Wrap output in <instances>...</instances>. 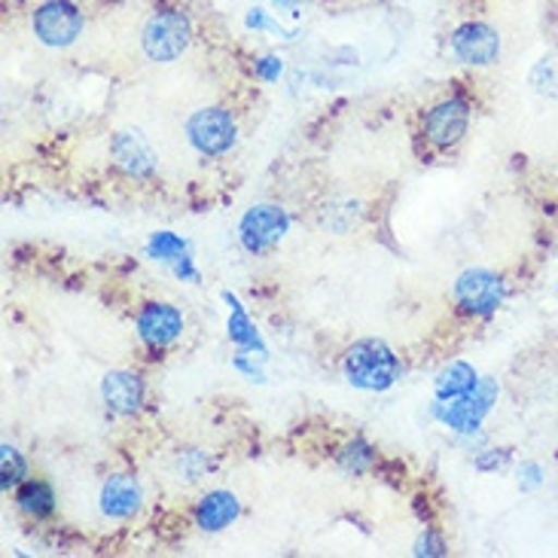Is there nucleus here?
Here are the masks:
<instances>
[{
	"instance_id": "f257e3e1",
	"label": "nucleus",
	"mask_w": 558,
	"mask_h": 558,
	"mask_svg": "<svg viewBox=\"0 0 558 558\" xmlns=\"http://www.w3.org/2000/svg\"><path fill=\"white\" fill-rule=\"evenodd\" d=\"M342 373H345V381L351 388L381 393L400 381L403 366H400V357L393 354V348L385 339H361L345 351Z\"/></svg>"
},
{
	"instance_id": "f03ea898",
	"label": "nucleus",
	"mask_w": 558,
	"mask_h": 558,
	"mask_svg": "<svg viewBox=\"0 0 558 558\" xmlns=\"http://www.w3.org/2000/svg\"><path fill=\"white\" fill-rule=\"evenodd\" d=\"M498 381L495 378H480V385L473 388L464 397H454V400H437L434 407H430V415L437 418L442 427H449L454 434H480V427H483L485 415L495 409L498 403Z\"/></svg>"
},
{
	"instance_id": "7ed1b4c3",
	"label": "nucleus",
	"mask_w": 558,
	"mask_h": 558,
	"mask_svg": "<svg viewBox=\"0 0 558 558\" xmlns=\"http://www.w3.org/2000/svg\"><path fill=\"white\" fill-rule=\"evenodd\" d=\"M190 40H193V25H190V15L181 13V10L153 13L141 31L144 56L156 64H171V61L181 59Z\"/></svg>"
},
{
	"instance_id": "20e7f679",
	"label": "nucleus",
	"mask_w": 558,
	"mask_h": 558,
	"mask_svg": "<svg viewBox=\"0 0 558 558\" xmlns=\"http://www.w3.org/2000/svg\"><path fill=\"white\" fill-rule=\"evenodd\" d=\"M507 300V284L498 272L473 266L454 278L452 302L461 315L468 317H492Z\"/></svg>"
},
{
	"instance_id": "39448f33",
	"label": "nucleus",
	"mask_w": 558,
	"mask_h": 558,
	"mask_svg": "<svg viewBox=\"0 0 558 558\" xmlns=\"http://www.w3.org/2000/svg\"><path fill=\"white\" fill-rule=\"evenodd\" d=\"M186 141L198 156H227L239 141V125L227 107H202L186 120Z\"/></svg>"
},
{
	"instance_id": "423d86ee",
	"label": "nucleus",
	"mask_w": 558,
	"mask_h": 558,
	"mask_svg": "<svg viewBox=\"0 0 558 558\" xmlns=\"http://www.w3.org/2000/svg\"><path fill=\"white\" fill-rule=\"evenodd\" d=\"M287 232H290V214L275 202H259L254 208H247L239 220V242L254 257L275 251L284 242Z\"/></svg>"
},
{
	"instance_id": "0eeeda50",
	"label": "nucleus",
	"mask_w": 558,
	"mask_h": 558,
	"mask_svg": "<svg viewBox=\"0 0 558 558\" xmlns=\"http://www.w3.org/2000/svg\"><path fill=\"white\" fill-rule=\"evenodd\" d=\"M470 129V105L464 98H442L427 107L422 117V137L434 150H452L458 147Z\"/></svg>"
},
{
	"instance_id": "6e6552de",
	"label": "nucleus",
	"mask_w": 558,
	"mask_h": 558,
	"mask_svg": "<svg viewBox=\"0 0 558 558\" xmlns=\"http://www.w3.org/2000/svg\"><path fill=\"white\" fill-rule=\"evenodd\" d=\"M186 330V317L178 305L171 302L150 300L144 302L135 312V332L137 339L150 351H166L171 348Z\"/></svg>"
},
{
	"instance_id": "1a4fd4ad",
	"label": "nucleus",
	"mask_w": 558,
	"mask_h": 558,
	"mask_svg": "<svg viewBox=\"0 0 558 558\" xmlns=\"http://www.w3.org/2000/svg\"><path fill=\"white\" fill-rule=\"evenodd\" d=\"M31 28L44 46L64 49L83 34V13L68 0H46L31 15Z\"/></svg>"
},
{
	"instance_id": "9d476101",
	"label": "nucleus",
	"mask_w": 558,
	"mask_h": 558,
	"mask_svg": "<svg viewBox=\"0 0 558 558\" xmlns=\"http://www.w3.org/2000/svg\"><path fill=\"white\" fill-rule=\"evenodd\" d=\"M110 156L122 174H129L135 181H150L159 168V156L153 150V144L137 129H125L110 137Z\"/></svg>"
},
{
	"instance_id": "9b49d317",
	"label": "nucleus",
	"mask_w": 558,
	"mask_h": 558,
	"mask_svg": "<svg viewBox=\"0 0 558 558\" xmlns=\"http://www.w3.org/2000/svg\"><path fill=\"white\" fill-rule=\"evenodd\" d=\"M452 56L468 68H488L500 59V34L485 22H468L452 34Z\"/></svg>"
},
{
	"instance_id": "f8f14e48",
	"label": "nucleus",
	"mask_w": 558,
	"mask_h": 558,
	"mask_svg": "<svg viewBox=\"0 0 558 558\" xmlns=\"http://www.w3.org/2000/svg\"><path fill=\"white\" fill-rule=\"evenodd\" d=\"M101 400H105V407L113 415L132 418V415H137L144 409L147 385H144V378L137 376L135 369H110L101 378Z\"/></svg>"
},
{
	"instance_id": "ddd939ff",
	"label": "nucleus",
	"mask_w": 558,
	"mask_h": 558,
	"mask_svg": "<svg viewBox=\"0 0 558 558\" xmlns=\"http://www.w3.org/2000/svg\"><path fill=\"white\" fill-rule=\"evenodd\" d=\"M141 507H144V488L137 483V476H132V473L107 476L101 492H98V510H101V515L125 522V519L137 515Z\"/></svg>"
},
{
	"instance_id": "4468645a",
	"label": "nucleus",
	"mask_w": 558,
	"mask_h": 558,
	"mask_svg": "<svg viewBox=\"0 0 558 558\" xmlns=\"http://www.w3.org/2000/svg\"><path fill=\"white\" fill-rule=\"evenodd\" d=\"M239 515H242V500H239L235 492H229V488L205 492V495L196 500V510H193V519H196L198 531H205V534L227 531L229 525L239 522Z\"/></svg>"
},
{
	"instance_id": "2eb2a0df",
	"label": "nucleus",
	"mask_w": 558,
	"mask_h": 558,
	"mask_svg": "<svg viewBox=\"0 0 558 558\" xmlns=\"http://www.w3.org/2000/svg\"><path fill=\"white\" fill-rule=\"evenodd\" d=\"M223 302L229 305V317H227V336L232 345L239 348V351H247V354H257V357H269V348H266V342H263V336H259V330L254 327V320H251V315L244 312V305L239 302V296L235 293H223Z\"/></svg>"
},
{
	"instance_id": "dca6fc26",
	"label": "nucleus",
	"mask_w": 558,
	"mask_h": 558,
	"mask_svg": "<svg viewBox=\"0 0 558 558\" xmlns=\"http://www.w3.org/2000/svg\"><path fill=\"white\" fill-rule=\"evenodd\" d=\"M15 507L31 519H49V515H56L59 498H56V488L46 480L28 476L25 483L15 488Z\"/></svg>"
},
{
	"instance_id": "f3484780",
	"label": "nucleus",
	"mask_w": 558,
	"mask_h": 558,
	"mask_svg": "<svg viewBox=\"0 0 558 558\" xmlns=\"http://www.w3.org/2000/svg\"><path fill=\"white\" fill-rule=\"evenodd\" d=\"M476 385H480V373L468 361H452L434 378V393H437V400H454V397L473 391Z\"/></svg>"
},
{
	"instance_id": "a211bd4d",
	"label": "nucleus",
	"mask_w": 558,
	"mask_h": 558,
	"mask_svg": "<svg viewBox=\"0 0 558 558\" xmlns=\"http://www.w3.org/2000/svg\"><path fill=\"white\" fill-rule=\"evenodd\" d=\"M376 446L361 437L348 439L345 446L336 452V464L345 470L348 476H366V473H373V470H376Z\"/></svg>"
},
{
	"instance_id": "6ab92c4d",
	"label": "nucleus",
	"mask_w": 558,
	"mask_h": 558,
	"mask_svg": "<svg viewBox=\"0 0 558 558\" xmlns=\"http://www.w3.org/2000/svg\"><path fill=\"white\" fill-rule=\"evenodd\" d=\"M144 254L156 263H168V266H174V263H181L183 257H190L193 251H190V242L178 235V232H153L150 239H147V247H144Z\"/></svg>"
},
{
	"instance_id": "aec40b11",
	"label": "nucleus",
	"mask_w": 558,
	"mask_h": 558,
	"mask_svg": "<svg viewBox=\"0 0 558 558\" xmlns=\"http://www.w3.org/2000/svg\"><path fill=\"white\" fill-rule=\"evenodd\" d=\"M28 458L19 452L15 446L3 442L0 446V488L10 492V488H19V485L28 480Z\"/></svg>"
},
{
	"instance_id": "412c9836",
	"label": "nucleus",
	"mask_w": 558,
	"mask_h": 558,
	"mask_svg": "<svg viewBox=\"0 0 558 558\" xmlns=\"http://www.w3.org/2000/svg\"><path fill=\"white\" fill-rule=\"evenodd\" d=\"M531 86L541 95L558 98V59L537 61L534 71H531Z\"/></svg>"
},
{
	"instance_id": "4be33fe9",
	"label": "nucleus",
	"mask_w": 558,
	"mask_h": 558,
	"mask_svg": "<svg viewBox=\"0 0 558 558\" xmlns=\"http://www.w3.org/2000/svg\"><path fill=\"white\" fill-rule=\"evenodd\" d=\"M412 556H418V558L449 556V544H446V537H442L439 531H424L422 537L415 541V546H412Z\"/></svg>"
},
{
	"instance_id": "5701e85b",
	"label": "nucleus",
	"mask_w": 558,
	"mask_h": 558,
	"mask_svg": "<svg viewBox=\"0 0 558 558\" xmlns=\"http://www.w3.org/2000/svg\"><path fill=\"white\" fill-rule=\"evenodd\" d=\"M510 449H488V452L476 454V461H473V468L480 470V473H495L500 470L507 461H510Z\"/></svg>"
},
{
	"instance_id": "b1692460",
	"label": "nucleus",
	"mask_w": 558,
	"mask_h": 558,
	"mask_svg": "<svg viewBox=\"0 0 558 558\" xmlns=\"http://www.w3.org/2000/svg\"><path fill=\"white\" fill-rule=\"evenodd\" d=\"M257 361H263V357H257V354H247V351H239V354L232 357V366H235L247 381H266V376H263V369H259Z\"/></svg>"
},
{
	"instance_id": "393cba45",
	"label": "nucleus",
	"mask_w": 558,
	"mask_h": 558,
	"mask_svg": "<svg viewBox=\"0 0 558 558\" xmlns=\"http://www.w3.org/2000/svg\"><path fill=\"white\" fill-rule=\"evenodd\" d=\"M519 485H522V492H534V488H541V485H544V470H541V464L525 461V464L519 468Z\"/></svg>"
},
{
	"instance_id": "a878e982",
	"label": "nucleus",
	"mask_w": 558,
	"mask_h": 558,
	"mask_svg": "<svg viewBox=\"0 0 558 558\" xmlns=\"http://www.w3.org/2000/svg\"><path fill=\"white\" fill-rule=\"evenodd\" d=\"M284 74V59L278 56H266V59L257 61V76L266 80V83H278V76Z\"/></svg>"
},
{
	"instance_id": "bb28decb",
	"label": "nucleus",
	"mask_w": 558,
	"mask_h": 558,
	"mask_svg": "<svg viewBox=\"0 0 558 558\" xmlns=\"http://www.w3.org/2000/svg\"><path fill=\"white\" fill-rule=\"evenodd\" d=\"M247 25L257 31H275V34H284L287 40H290V34H287V31H281V25H275L272 19L263 13V10H254V13L247 15Z\"/></svg>"
},
{
	"instance_id": "cd10ccee",
	"label": "nucleus",
	"mask_w": 558,
	"mask_h": 558,
	"mask_svg": "<svg viewBox=\"0 0 558 558\" xmlns=\"http://www.w3.org/2000/svg\"><path fill=\"white\" fill-rule=\"evenodd\" d=\"M171 269H174V275H178L181 281H190V284H196L198 278H202L196 269V263H193V254H190V257H183L181 263H174Z\"/></svg>"
},
{
	"instance_id": "c85d7f7f",
	"label": "nucleus",
	"mask_w": 558,
	"mask_h": 558,
	"mask_svg": "<svg viewBox=\"0 0 558 558\" xmlns=\"http://www.w3.org/2000/svg\"><path fill=\"white\" fill-rule=\"evenodd\" d=\"M302 0H275V7H281V10H290V13H296L300 10Z\"/></svg>"
}]
</instances>
